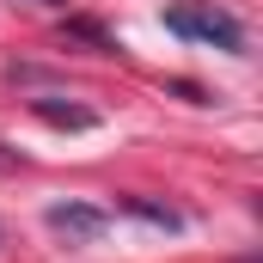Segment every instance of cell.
I'll return each instance as SVG.
<instances>
[{"label":"cell","instance_id":"6da1fadb","mask_svg":"<svg viewBox=\"0 0 263 263\" xmlns=\"http://www.w3.org/2000/svg\"><path fill=\"white\" fill-rule=\"evenodd\" d=\"M165 31L196 37V43H214V49H245L239 18H233V12H220V6H172V12H165Z\"/></svg>","mask_w":263,"mask_h":263},{"label":"cell","instance_id":"7a4b0ae2","mask_svg":"<svg viewBox=\"0 0 263 263\" xmlns=\"http://www.w3.org/2000/svg\"><path fill=\"white\" fill-rule=\"evenodd\" d=\"M43 220H49L55 233H67V239H98V233L110 227V214H104V208H92V202H49V208H43Z\"/></svg>","mask_w":263,"mask_h":263},{"label":"cell","instance_id":"3957f363","mask_svg":"<svg viewBox=\"0 0 263 263\" xmlns=\"http://www.w3.org/2000/svg\"><path fill=\"white\" fill-rule=\"evenodd\" d=\"M37 117L55 123V129H92V123H98L86 104H62V98H37Z\"/></svg>","mask_w":263,"mask_h":263},{"label":"cell","instance_id":"277c9868","mask_svg":"<svg viewBox=\"0 0 263 263\" xmlns=\"http://www.w3.org/2000/svg\"><path fill=\"white\" fill-rule=\"evenodd\" d=\"M123 208H129V214H141V220H153V227H165V233H178V227H184V214H178V208H165V202H147V196H129Z\"/></svg>","mask_w":263,"mask_h":263},{"label":"cell","instance_id":"5b68a950","mask_svg":"<svg viewBox=\"0 0 263 263\" xmlns=\"http://www.w3.org/2000/svg\"><path fill=\"white\" fill-rule=\"evenodd\" d=\"M37 6H62V0H37Z\"/></svg>","mask_w":263,"mask_h":263}]
</instances>
